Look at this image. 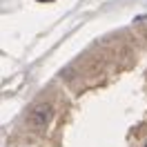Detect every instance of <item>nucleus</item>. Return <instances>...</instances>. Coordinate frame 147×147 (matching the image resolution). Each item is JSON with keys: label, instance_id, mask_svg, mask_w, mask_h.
I'll return each mask as SVG.
<instances>
[{"label": "nucleus", "instance_id": "2", "mask_svg": "<svg viewBox=\"0 0 147 147\" xmlns=\"http://www.w3.org/2000/svg\"><path fill=\"white\" fill-rule=\"evenodd\" d=\"M38 2H54V0H38Z\"/></svg>", "mask_w": 147, "mask_h": 147}, {"label": "nucleus", "instance_id": "1", "mask_svg": "<svg viewBox=\"0 0 147 147\" xmlns=\"http://www.w3.org/2000/svg\"><path fill=\"white\" fill-rule=\"evenodd\" d=\"M51 114H54V107L49 102H40L29 111V125L36 129H45L49 125V120H51Z\"/></svg>", "mask_w": 147, "mask_h": 147}, {"label": "nucleus", "instance_id": "3", "mask_svg": "<svg viewBox=\"0 0 147 147\" xmlns=\"http://www.w3.org/2000/svg\"><path fill=\"white\" fill-rule=\"evenodd\" d=\"M145 147H147V143H145Z\"/></svg>", "mask_w": 147, "mask_h": 147}]
</instances>
